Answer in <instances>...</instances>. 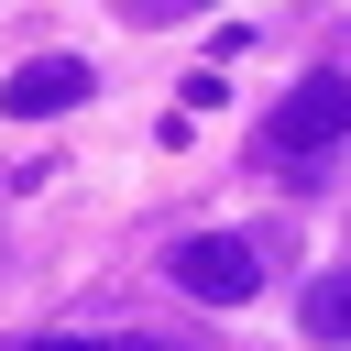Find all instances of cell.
I'll return each mask as SVG.
<instances>
[{"mask_svg": "<svg viewBox=\"0 0 351 351\" xmlns=\"http://www.w3.org/2000/svg\"><path fill=\"white\" fill-rule=\"evenodd\" d=\"M99 77L77 66V55H33V66H11V88H0V110L11 121H55V110H77Z\"/></svg>", "mask_w": 351, "mask_h": 351, "instance_id": "3957f363", "label": "cell"}, {"mask_svg": "<svg viewBox=\"0 0 351 351\" xmlns=\"http://www.w3.org/2000/svg\"><path fill=\"white\" fill-rule=\"evenodd\" d=\"M165 274H176L186 296H208V307H241V296H263V252H252L241 230H186V241L165 252Z\"/></svg>", "mask_w": 351, "mask_h": 351, "instance_id": "7a4b0ae2", "label": "cell"}, {"mask_svg": "<svg viewBox=\"0 0 351 351\" xmlns=\"http://www.w3.org/2000/svg\"><path fill=\"white\" fill-rule=\"evenodd\" d=\"M329 143H351V77H307V88H285L274 121H263V165H296V154H329Z\"/></svg>", "mask_w": 351, "mask_h": 351, "instance_id": "6da1fadb", "label": "cell"}, {"mask_svg": "<svg viewBox=\"0 0 351 351\" xmlns=\"http://www.w3.org/2000/svg\"><path fill=\"white\" fill-rule=\"evenodd\" d=\"M22 351H121V340H77V329H55V340H22Z\"/></svg>", "mask_w": 351, "mask_h": 351, "instance_id": "5b68a950", "label": "cell"}, {"mask_svg": "<svg viewBox=\"0 0 351 351\" xmlns=\"http://www.w3.org/2000/svg\"><path fill=\"white\" fill-rule=\"evenodd\" d=\"M296 318H307V340H351V263H329V274L307 285Z\"/></svg>", "mask_w": 351, "mask_h": 351, "instance_id": "277c9868", "label": "cell"}, {"mask_svg": "<svg viewBox=\"0 0 351 351\" xmlns=\"http://www.w3.org/2000/svg\"><path fill=\"white\" fill-rule=\"evenodd\" d=\"M121 351H186V340H121Z\"/></svg>", "mask_w": 351, "mask_h": 351, "instance_id": "8992f818", "label": "cell"}, {"mask_svg": "<svg viewBox=\"0 0 351 351\" xmlns=\"http://www.w3.org/2000/svg\"><path fill=\"white\" fill-rule=\"evenodd\" d=\"M0 274H11V252H0Z\"/></svg>", "mask_w": 351, "mask_h": 351, "instance_id": "52a82bcc", "label": "cell"}]
</instances>
